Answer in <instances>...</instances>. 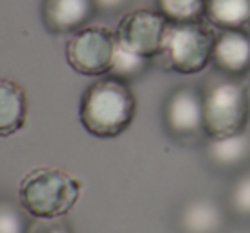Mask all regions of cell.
I'll return each instance as SVG.
<instances>
[{"label": "cell", "mask_w": 250, "mask_h": 233, "mask_svg": "<svg viewBox=\"0 0 250 233\" xmlns=\"http://www.w3.org/2000/svg\"><path fill=\"white\" fill-rule=\"evenodd\" d=\"M28 116V97L21 84L0 78V137L21 131Z\"/></svg>", "instance_id": "10"}, {"label": "cell", "mask_w": 250, "mask_h": 233, "mask_svg": "<svg viewBox=\"0 0 250 233\" xmlns=\"http://www.w3.org/2000/svg\"><path fill=\"white\" fill-rule=\"evenodd\" d=\"M128 0H95V6L97 9H103V11H117L125 6Z\"/></svg>", "instance_id": "19"}, {"label": "cell", "mask_w": 250, "mask_h": 233, "mask_svg": "<svg viewBox=\"0 0 250 233\" xmlns=\"http://www.w3.org/2000/svg\"><path fill=\"white\" fill-rule=\"evenodd\" d=\"M81 182L59 168H37L21 180L19 200L33 219H59L77 204Z\"/></svg>", "instance_id": "2"}, {"label": "cell", "mask_w": 250, "mask_h": 233, "mask_svg": "<svg viewBox=\"0 0 250 233\" xmlns=\"http://www.w3.org/2000/svg\"><path fill=\"white\" fill-rule=\"evenodd\" d=\"M203 111L208 138L243 133L250 120L249 89L241 80L223 75L203 91Z\"/></svg>", "instance_id": "3"}, {"label": "cell", "mask_w": 250, "mask_h": 233, "mask_svg": "<svg viewBox=\"0 0 250 233\" xmlns=\"http://www.w3.org/2000/svg\"><path fill=\"white\" fill-rule=\"evenodd\" d=\"M205 19L221 29H243L250 22V0H207Z\"/></svg>", "instance_id": "13"}, {"label": "cell", "mask_w": 250, "mask_h": 233, "mask_svg": "<svg viewBox=\"0 0 250 233\" xmlns=\"http://www.w3.org/2000/svg\"><path fill=\"white\" fill-rule=\"evenodd\" d=\"M207 158L217 170H236L247 164L250 158V137L247 133H237L230 137L208 138Z\"/></svg>", "instance_id": "11"}, {"label": "cell", "mask_w": 250, "mask_h": 233, "mask_svg": "<svg viewBox=\"0 0 250 233\" xmlns=\"http://www.w3.org/2000/svg\"><path fill=\"white\" fill-rule=\"evenodd\" d=\"M137 113V100L128 82L106 77L93 82L81 97L79 120L97 138H113L125 133Z\"/></svg>", "instance_id": "1"}, {"label": "cell", "mask_w": 250, "mask_h": 233, "mask_svg": "<svg viewBox=\"0 0 250 233\" xmlns=\"http://www.w3.org/2000/svg\"><path fill=\"white\" fill-rule=\"evenodd\" d=\"M28 222L11 202H0V233H26Z\"/></svg>", "instance_id": "17"}, {"label": "cell", "mask_w": 250, "mask_h": 233, "mask_svg": "<svg viewBox=\"0 0 250 233\" xmlns=\"http://www.w3.org/2000/svg\"><path fill=\"white\" fill-rule=\"evenodd\" d=\"M215 37L212 24L203 20L168 22L165 44L157 58L163 68L183 75L201 73L212 62Z\"/></svg>", "instance_id": "4"}, {"label": "cell", "mask_w": 250, "mask_h": 233, "mask_svg": "<svg viewBox=\"0 0 250 233\" xmlns=\"http://www.w3.org/2000/svg\"><path fill=\"white\" fill-rule=\"evenodd\" d=\"M207 0H157L159 11L168 22H195L205 19Z\"/></svg>", "instance_id": "14"}, {"label": "cell", "mask_w": 250, "mask_h": 233, "mask_svg": "<svg viewBox=\"0 0 250 233\" xmlns=\"http://www.w3.org/2000/svg\"><path fill=\"white\" fill-rule=\"evenodd\" d=\"M230 206L239 217L250 219V172L243 173L234 182L230 190Z\"/></svg>", "instance_id": "16"}, {"label": "cell", "mask_w": 250, "mask_h": 233, "mask_svg": "<svg viewBox=\"0 0 250 233\" xmlns=\"http://www.w3.org/2000/svg\"><path fill=\"white\" fill-rule=\"evenodd\" d=\"M165 124L177 140L199 138L207 135L203 91L190 86L174 89L165 102Z\"/></svg>", "instance_id": "7"}, {"label": "cell", "mask_w": 250, "mask_h": 233, "mask_svg": "<svg viewBox=\"0 0 250 233\" xmlns=\"http://www.w3.org/2000/svg\"><path fill=\"white\" fill-rule=\"evenodd\" d=\"M26 233H71V228L66 220H62V217H59V219H35L33 222H29Z\"/></svg>", "instance_id": "18"}, {"label": "cell", "mask_w": 250, "mask_h": 233, "mask_svg": "<svg viewBox=\"0 0 250 233\" xmlns=\"http://www.w3.org/2000/svg\"><path fill=\"white\" fill-rule=\"evenodd\" d=\"M97 11L95 0H44V26L57 35L75 33L83 29Z\"/></svg>", "instance_id": "9"}, {"label": "cell", "mask_w": 250, "mask_h": 233, "mask_svg": "<svg viewBox=\"0 0 250 233\" xmlns=\"http://www.w3.org/2000/svg\"><path fill=\"white\" fill-rule=\"evenodd\" d=\"M117 35L106 26H84L73 33L66 44L68 64L77 73L86 77H101L110 73L115 51Z\"/></svg>", "instance_id": "5"}, {"label": "cell", "mask_w": 250, "mask_h": 233, "mask_svg": "<svg viewBox=\"0 0 250 233\" xmlns=\"http://www.w3.org/2000/svg\"><path fill=\"white\" fill-rule=\"evenodd\" d=\"M179 224L187 233H217L225 224V213L215 200L197 199L183 208Z\"/></svg>", "instance_id": "12"}, {"label": "cell", "mask_w": 250, "mask_h": 233, "mask_svg": "<svg viewBox=\"0 0 250 233\" xmlns=\"http://www.w3.org/2000/svg\"><path fill=\"white\" fill-rule=\"evenodd\" d=\"M148 60H150V58L135 55V53L128 51L126 48H123L121 44H117V51H115L113 64H111L110 75L128 82V80H132V78H137L141 73H145L146 66H148Z\"/></svg>", "instance_id": "15"}, {"label": "cell", "mask_w": 250, "mask_h": 233, "mask_svg": "<svg viewBox=\"0 0 250 233\" xmlns=\"http://www.w3.org/2000/svg\"><path fill=\"white\" fill-rule=\"evenodd\" d=\"M168 20L161 11L135 9L126 13L117 26V42L145 58H157L165 44Z\"/></svg>", "instance_id": "6"}, {"label": "cell", "mask_w": 250, "mask_h": 233, "mask_svg": "<svg viewBox=\"0 0 250 233\" xmlns=\"http://www.w3.org/2000/svg\"><path fill=\"white\" fill-rule=\"evenodd\" d=\"M212 62L223 75L243 77L250 71V33L245 29H221L214 44Z\"/></svg>", "instance_id": "8"}]
</instances>
